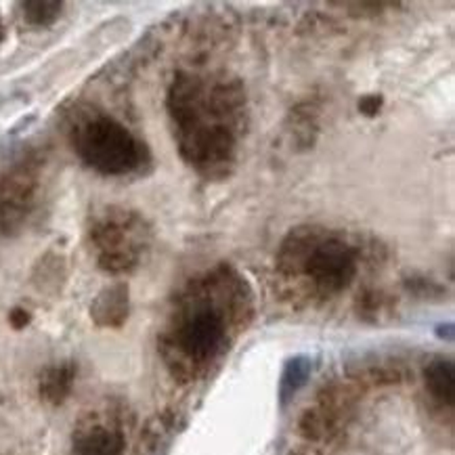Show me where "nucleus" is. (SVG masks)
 <instances>
[{
	"mask_svg": "<svg viewBox=\"0 0 455 455\" xmlns=\"http://www.w3.org/2000/svg\"><path fill=\"white\" fill-rule=\"evenodd\" d=\"M34 179L26 172H13L0 187V225L15 227L21 223L34 197Z\"/></svg>",
	"mask_w": 455,
	"mask_h": 455,
	"instance_id": "obj_6",
	"label": "nucleus"
},
{
	"mask_svg": "<svg viewBox=\"0 0 455 455\" xmlns=\"http://www.w3.org/2000/svg\"><path fill=\"white\" fill-rule=\"evenodd\" d=\"M283 271L302 273L325 294L347 290L359 271L357 248L342 235L325 229H296L285 239L279 252Z\"/></svg>",
	"mask_w": 455,
	"mask_h": 455,
	"instance_id": "obj_2",
	"label": "nucleus"
},
{
	"mask_svg": "<svg viewBox=\"0 0 455 455\" xmlns=\"http://www.w3.org/2000/svg\"><path fill=\"white\" fill-rule=\"evenodd\" d=\"M4 38V26H3V20H0V40Z\"/></svg>",
	"mask_w": 455,
	"mask_h": 455,
	"instance_id": "obj_17",
	"label": "nucleus"
},
{
	"mask_svg": "<svg viewBox=\"0 0 455 455\" xmlns=\"http://www.w3.org/2000/svg\"><path fill=\"white\" fill-rule=\"evenodd\" d=\"M124 436L118 428L103 424H91L74 436L72 455H122Z\"/></svg>",
	"mask_w": 455,
	"mask_h": 455,
	"instance_id": "obj_8",
	"label": "nucleus"
},
{
	"mask_svg": "<svg viewBox=\"0 0 455 455\" xmlns=\"http://www.w3.org/2000/svg\"><path fill=\"white\" fill-rule=\"evenodd\" d=\"M30 313L26 311V308H13V311H11V315H9V321H11V325H13L15 330H23L26 328L28 323H30Z\"/></svg>",
	"mask_w": 455,
	"mask_h": 455,
	"instance_id": "obj_15",
	"label": "nucleus"
},
{
	"mask_svg": "<svg viewBox=\"0 0 455 455\" xmlns=\"http://www.w3.org/2000/svg\"><path fill=\"white\" fill-rule=\"evenodd\" d=\"M426 388L443 405H453L455 401V376L453 363L449 359H435L424 371Z\"/></svg>",
	"mask_w": 455,
	"mask_h": 455,
	"instance_id": "obj_11",
	"label": "nucleus"
},
{
	"mask_svg": "<svg viewBox=\"0 0 455 455\" xmlns=\"http://www.w3.org/2000/svg\"><path fill=\"white\" fill-rule=\"evenodd\" d=\"M145 227L132 212H109L92 227L91 239L97 248L99 269L114 273L132 271L145 248Z\"/></svg>",
	"mask_w": 455,
	"mask_h": 455,
	"instance_id": "obj_4",
	"label": "nucleus"
},
{
	"mask_svg": "<svg viewBox=\"0 0 455 455\" xmlns=\"http://www.w3.org/2000/svg\"><path fill=\"white\" fill-rule=\"evenodd\" d=\"M436 336L441 338V340H453V323H441L439 328H436Z\"/></svg>",
	"mask_w": 455,
	"mask_h": 455,
	"instance_id": "obj_16",
	"label": "nucleus"
},
{
	"mask_svg": "<svg viewBox=\"0 0 455 455\" xmlns=\"http://www.w3.org/2000/svg\"><path fill=\"white\" fill-rule=\"evenodd\" d=\"M225 338V319L212 305H197L183 313L174 331V348L191 363H206Z\"/></svg>",
	"mask_w": 455,
	"mask_h": 455,
	"instance_id": "obj_5",
	"label": "nucleus"
},
{
	"mask_svg": "<svg viewBox=\"0 0 455 455\" xmlns=\"http://www.w3.org/2000/svg\"><path fill=\"white\" fill-rule=\"evenodd\" d=\"M131 315V290L126 283H112L95 296L91 319L99 328H122Z\"/></svg>",
	"mask_w": 455,
	"mask_h": 455,
	"instance_id": "obj_7",
	"label": "nucleus"
},
{
	"mask_svg": "<svg viewBox=\"0 0 455 455\" xmlns=\"http://www.w3.org/2000/svg\"><path fill=\"white\" fill-rule=\"evenodd\" d=\"M74 149L86 166L105 177L132 174L149 160L148 145L105 114L91 116L74 128Z\"/></svg>",
	"mask_w": 455,
	"mask_h": 455,
	"instance_id": "obj_3",
	"label": "nucleus"
},
{
	"mask_svg": "<svg viewBox=\"0 0 455 455\" xmlns=\"http://www.w3.org/2000/svg\"><path fill=\"white\" fill-rule=\"evenodd\" d=\"M311 371L313 361L311 357H307V355H296V357L285 361L282 380H279V401H282V405H288L290 401L299 395V390L305 387L308 378H311Z\"/></svg>",
	"mask_w": 455,
	"mask_h": 455,
	"instance_id": "obj_12",
	"label": "nucleus"
},
{
	"mask_svg": "<svg viewBox=\"0 0 455 455\" xmlns=\"http://www.w3.org/2000/svg\"><path fill=\"white\" fill-rule=\"evenodd\" d=\"M179 154L204 177H223L237 154L243 92L237 83L177 74L166 97Z\"/></svg>",
	"mask_w": 455,
	"mask_h": 455,
	"instance_id": "obj_1",
	"label": "nucleus"
},
{
	"mask_svg": "<svg viewBox=\"0 0 455 455\" xmlns=\"http://www.w3.org/2000/svg\"><path fill=\"white\" fill-rule=\"evenodd\" d=\"M74 380L76 365L69 363V361L46 367L43 376H40V396H43V401H46V403L61 405L69 396V393H72Z\"/></svg>",
	"mask_w": 455,
	"mask_h": 455,
	"instance_id": "obj_10",
	"label": "nucleus"
},
{
	"mask_svg": "<svg viewBox=\"0 0 455 455\" xmlns=\"http://www.w3.org/2000/svg\"><path fill=\"white\" fill-rule=\"evenodd\" d=\"M177 433L179 424L172 413H162V416L151 418L145 424L141 436H139L137 455H166Z\"/></svg>",
	"mask_w": 455,
	"mask_h": 455,
	"instance_id": "obj_9",
	"label": "nucleus"
},
{
	"mask_svg": "<svg viewBox=\"0 0 455 455\" xmlns=\"http://www.w3.org/2000/svg\"><path fill=\"white\" fill-rule=\"evenodd\" d=\"M382 103H384L382 95H365L361 97L359 101V112L365 116H376L382 109Z\"/></svg>",
	"mask_w": 455,
	"mask_h": 455,
	"instance_id": "obj_14",
	"label": "nucleus"
},
{
	"mask_svg": "<svg viewBox=\"0 0 455 455\" xmlns=\"http://www.w3.org/2000/svg\"><path fill=\"white\" fill-rule=\"evenodd\" d=\"M23 20L32 28H51L63 13V3L60 0H26L21 3Z\"/></svg>",
	"mask_w": 455,
	"mask_h": 455,
	"instance_id": "obj_13",
	"label": "nucleus"
}]
</instances>
